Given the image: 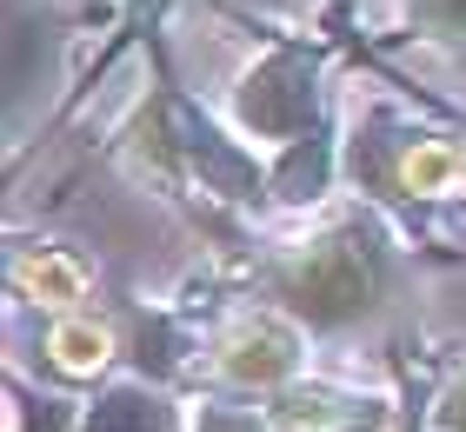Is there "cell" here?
Segmentation results:
<instances>
[{"mask_svg": "<svg viewBox=\"0 0 466 432\" xmlns=\"http://www.w3.org/2000/svg\"><path fill=\"white\" fill-rule=\"evenodd\" d=\"M373 286H380V259H373V246L360 240V233H333V240L307 246V253L280 273V293H287L307 319H320V327L360 313V306L373 299Z\"/></svg>", "mask_w": 466, "mask_h": 432, "instance_id": "6da1fadb", "label": "cell"}, {"mask_svg": "<svg viewBox=\"0 0 466 432\" xmlns=\"http://www.w3.org/2000/svg\"><path fill=\"white\" fill-rule=\"evenodd\" d=\"M240 120L273 134V140L307 134L313 126V54L280 47L273 60H260V67L247 74V86H240Z\"/></svg>", "mask_w": 466, "mask_h": 432, "instance_id": "7a4b0ae2", "label": "cell"}, {"mask_svg": "<svg viewBox=\"0 0 466 432\" xmlns=\"http://www.w3.org/2000/svg\"><path fill=\"white\" fill-rule=\"evenodd\" d=\"M293 359H300V333H293L287 319H273V313L240 319V327L227 333V346H220V373L240 379V386H273V379H287Z\"/></svg>", "mask_w": 466, "mask_h": 432, "instance_id": "3957f363", "label": "cell"}, {"mask_svg": "<svg viewBox=\"0 0 466 432\" xmlns=\"http://www.w3.org/2000/svg\"><path fill=\"white\" fill-rule=\"evenodd\" d=\"M174 140H180V154L200 166V180L214 186V193H233V200H240V193L260 186L253 160H247V154H233V146H227L207 120H194V106H187V100H174Z\"/></svg>", "mask_w": 466, "mask_h": 432, "instance_id": "277c9868", "label": "cell"}, {"mask_svg": "<svg viewBox=\"0 0 466 432\" xmlns=\"http://www.w3.org/2000/svg\"><path fill=\"white\" fill-rule=\"evenodd\" d=\"M273 413H280V426H293V432H360V426L380 419V406L353 399V393H333V386H287Z\"/></svg>", "mask_w": 466, "mask_h": 432, "instance_id": "5b68a950", "label": "cell"}, {"mask_svg": "<svg viewBox=\"0 0 466 432\" xmlns=\"http://www.w3.org/2000/svg\"><path fill=\"white\" fill-rule=\"evenodd\" d=\"M80 432H167V413L154 393H140V386H120V393H107L87 413V426Z\"/></svg>", "mask_w": 466, "mask_h": 432, "instance_id": "8992f818", "label": "cell"}, {"mask_svg": "<svg viewBox=\"0 0 466 432\" xmlns=\"http://www.w3.org/2000/svg\"><path fill=\"white\" fill-rule=\"evenodd\" d=\"M20 286H27L34 299H47V306H74L87 279H80V266L67 253H27L20 259Z\"/></svg>", "mask_w": 466, "mask_h": 432, "instance_id": "52a82bcc", "label": "cell"}, {"mask_svg": "<svg viewBox=\"0 0 466 432\" xmlns=\"http://www.w3.org/2000/svg\"><path fill=\"white\" fill-rule=\"evenodd\" d=\"M453 173H466V154L447 146V140H427V146H407V160H400V186H407V193H440Z\"/></svg>", "mask_w": 466, "mask_h": 432, "instance_id": "ba28073f", "label": "cell"}, {"mask_svg": "<svg viewBox=\"0 0 466 432\" xmlns=\"http://www.w3.org/2000/svg\"><path fill=\"white\" fill-rule=\"evenodd\" d=\"M47 353H54V366H67V373H100V366H107V333L67 319V327H54Z\"/></svg>", "mask_w": 466, "mask_h": 432, "instance_id": "9c48e42d", "label": "cell"}, {"mask_svg": "<svg viewBox=\"0 0 466 432\" xmlns=\"http://www.w3.org/2000/svg\"><path fill=\"white\" fill-rule=\"evenodd\" d=\"M194 432H267L253 413H240V406H200V426Z\"/></svg>", "mask_w": 466, "mask_h": 432, "instance_id": "30bf717a", "label": "cell"}, {"mask_svg": "<svg viewBox=\"0 0 466 432\" xmlns=\"http://www.w3.org/2000/svg\"><path fill=\"white\" fill-rule=\"evenodd\" d=\"M420 14H427L440 34H460L466 40V0H420Z\"/></svg>", "mask_w": 466, "mask_h": 432, "instance_id": "8fae6325", "label": "cell"}, {"mask_svg": "<svg viewBox=\"0 0 466 432\" xmlns=\"http://www.w3.org/2000/svg\"><path fill=\"white\" fill-rule=\"evenodd\" d=\"M440 426H447V432H466V379L447 393V406H440Z\"/></svg>", "mask_w": 466, "mask_h": 432, "instance_id": "7c38bea8", "label": "cell"}]
</instances>
